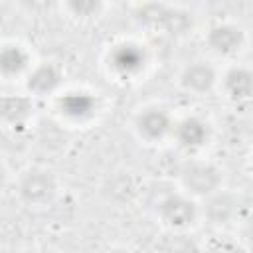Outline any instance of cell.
Segmentation results:
<instances>
[{
    "mask_svg": "<svg viewBox=\"0 0 253 253\" xmlns=\"http://www.w3.org/2000/svg\"><path fill=\"white\" fill-rule=\"evenodd\" d=\"M14 188L18 200L24 206L45 208L57 200L61 192V180L55 170L42 164H34L18 172V176L14 178Z\"/></svg>",
    "mask_w": 253,
    "mask_h": 253,
    "instance_id": "4",
    "label": "cell"
},
{
    "mask_svg": "<svg viewBox=\"0 0 253 253\" xmlns=\"http://www.w3.org/2000/svg\"><path fill=\"white\" fill-rule=\"evenodd\" d=\"M219 97H223L229 105L233 107H243L249 105L251 95H253V71L247 63L231 61L223 63L219 69V81H217V91Z\"/></svg>",
    "mask_w": 253,
    "mask_h": 253,
    "instance_id": "10",
    "label": "cell"
},
{
    "mask_svg": "<svg viewBox=\"0 0 253 253\" xmlns=\"http://www.w3.org/2000/svg\"><path fill=\"white\" fill-rule=\"evenodd\" d=\"M38 111V101L22 93H4L0 95V126L8 130L26 128Z\"/></svg>",
    "mask_w": 253,
    "mask_h": 253,
    "instance_id": "11",
    "label": "cell"
},
{
    "mask_svg": "<svg viewBox=\"0 0 253 253\" xmlns=\"http://www.w3.org/2000/svg\"><path fill=\"white\" fill-rule=\"evenodd\" d=\"M105 253H138V251L132 249V247H126V245H115V247L107 249Z\"/></svg>",
    "mask_w": 253,
    "mask_h": 253,
    "instance_id": "19",
    "label": "cell"
},
{
    "mask_svg": "<svg viewBox=\"0 0 253 253\" xmlns=\"http://www.w3.org/2000/svg\"><path fill=\"white\" fill-rule=\"evenodd\" d=\"M61 10L69 16H75L79 20H93L103 16V12L107 10L105 2H93V0H81V2H65L61 4Z\"/></svg>",
    "mask_w": 253,
    "mask_h": 253,
    "instance_id": "16",
    "label": "cell"
},
{
    "mask_svg": "<svg viewBox=\"0 0 253 253\" xmlns=\"http://www.w3.org/2000/svg\"><path fill=\"white\" fill-rule=\"evenodd\" d=\"M20 253H61V251H57L51 245H34V247H28V249L20 251Z\"/></svg>",
    "mask_w": 253,
    "mask_h": 253,
    "instance_id": "18",
    "label": "cell"
},
{
    "mask_svg": "<svg viewBox=\"0 0 253 253\" xmlns=\"http://www.w3.org/2000/svg\"><path fill=\"white\" fill-rule=\"evenodd\" d=\"M176 113L164 103H144L130 115V130L146 146L170 142Z\"/></svg>",
    "mask_w": 253,
    "mask_h": 253,
    "instance_id": "7",
    "label": "cell"
},
{
    "mask_svg": "<svg viewBox=\"0 0 253 253\" xmlns=\"http://www.w3.org/2000/svg\"><path fill=\"white\" fill-rule=\"evenodd\" d=\"M172 176L174 186L196 202H202L208 196L225 188V172L221 164L206 154L182 156Z\"/></svg>",
    "mask_w": 253,
    "mask_h": 253,
    "instance_id": "1",
    "label": "cell"
},
{
    "mask_svg": "<svg viewBox=\"0 0 253 253\" xmlns=\"http://www.w3.org/2000/svg\"><path fill=\"white\" fill-rule=\"evenodd\" d=\"M152 215L166 231H192L200 223V202L178 190L160 192L152 202Z\"/></svg>",
    "mask_w": 253,
    "mask_h": 253,
    "instance_id": "5",
    "label": "cell"
},
{
    "mask_svg": "<svg viewBox=\"0 0 253 253\" xmlns=\"http://www.w3.org/2000/svg\"><path fill=\"white\" fill-rule=\"evenodd\" d=\"M36 59L32 57L30 49L20 42H2L0 43V77L6 81L24 79L26 73L32 69Z\"/></svg>",
    "mask_w": 253,
    "mask_h": 253,
    "instance_id": "12",
    "label": "cell"
},
{
    "mask_svg": "<svg viewBox=\"0 0 253 253\" xmlns=\"http://www.w3.org/2000/svg\"><path fill=\"white\" fill-rule=\"evenodd\" d=\"M221 65L210 57H196L186 61L176 73V87L192 97H208L217 91Z\"/></svg>",
    "mask_w": 253,
    "mask_h": 253,
    "instance_id": "8",
    "label": "cell"
},
{
    "mask_svg": "<svg viewBox=\"0 0 253 253\" xmlns=\"http://www.w3.org/2000/svg\"><path fill=\"white\" fill-rule=\"evenodd\" d=\"M202 40H204L208 57L219 65L239 61L249 47L247 28L241 22L231 18H219L210 22L204 30Z\"/></svg>",
    "mask_w": 253,
    "mask_h": 253,
    "instance_id": "2",
    "label": "cell"
},
{
    "mask_svg": "<svg viewBox=\"0 0 253 253\" xmlns=\"http://www.w3.org/2000/svg\"><path fill=\"white\" fill-rule=\"evenodd\" d=\"M213 134L215 128L210 117L192 111L174 117L170 142L180 156H198V154H206L208 146L213 140Z\"/></svg>",
    "mask_w": 253,
    "mask_h": 253,
    "instance_id": "6",
    "label": "cell"
},
{
    "mask_svg": "<svg viewBox=\"0 0 253 253\" xmlns=\"http://www.w3.org/2000/svg\"><path fill=\"white\" fill-rule=\"evenodd\" d=\"M10 184H12V172H10L8 164L0 158V194H2Z\"/></svg>",
    "mask_w": 253,
    "mask_h": 253,
    "instance_id": "17",
    "label": "cell"
},
{
    "mask_svg": "<svg viewBox=\"0 0 253 253\" xmlns=\"http://www.w3.org/2000/svg\"><path fill=\"white\" fill-rule=\"evenodd\" d=\"M132 16L140 26L170 38H184L196 26L194 14L188 8L178 4H162V2L134 4Z\"/></svg>",
    "mask_w": 253,
    "mask_h": 253,
    "instance_id": "3",
    "label": "cell"
},
{
    "mask_svg": "<svg viewBox=\"0 0 253 253\" xmlns=\"http://www.w3.org/2000/svg\"><path fill=\"white\" fill-rule=\"evenodd\" d=\"M200 253H249V251L235 233L225 229V231H211L206 239H202Z\"/></svg>",
    "mask_w": 253,
    "mask_h": 253,
    "instance_id": "15",
    "label": "cell"
},
{
    "mask_svg": "<svg viewBox=\"0 0 253 253\" xmlns=\"http://www.w3.org/2000/svg\"><path fill=\"white\" fill-rule=\"evenodd\" d=\"M24 93L32 99H55L65 87V71L57 61L42 59L32 65V69L22 79Z\"/></svg>",
    "mask_w": 253,
    "mask_h": 253,
    "instance_id": "9",
    "label": "cell"
},
{
    "mask_svg": "<svg viewBox=\"0 0 253 253\" xmlns=\"http://www.w3.org/2000/svg\"><path fill=\"white\" fill-rule=\"evenodd\" d=\"M125 63H128V75L130 77L136 71L144 69L146 57H144V51L138 43H121V45H115L113 51H109V65H113V69L117 73H121Z\"/></svg>",
    "mask_w": 253,
    "mask_h": 253,
    "instance_id": "13",
    "label": "cell"
},
{
    "mask_svg": "<svg viewBox=\"0 0 253 253\" xmlns=\"http://www.w3.org/2000/svg\"><path fill=\"white\" fill-rule=\"evenodd\" d=\"M158 253H200V239L192 231H162L156 241Z\"/></svg>",
    "mask_w": 253,
    "mask_h": 253,
    "instance_id": "14",
    "label": "cell"
}]
</instances>
